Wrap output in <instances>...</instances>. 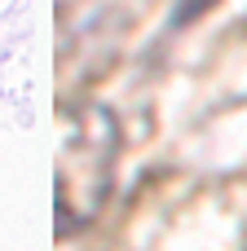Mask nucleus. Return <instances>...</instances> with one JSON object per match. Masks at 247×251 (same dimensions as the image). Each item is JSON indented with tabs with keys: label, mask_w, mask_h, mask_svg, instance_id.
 I'll use <instances>...</instances> for the list:
<instances>
[{
	"label": "nucleus",
	"mask_w": 247,
	"mask_h": 251,
	"mask_svg": "<svg viewBox=\"0 0 247 251\" xmlns=\"http://www.w3.org/2000/svg\"><path fill=\"white\" fill-rule=\"evenodd\" d=\"M62 141H57V238L80 234L110 199L115 163H119V124L97 101L62 106Z\"/></svg>",
	"instance_id": "f257e3e1"
},
{
	"label": "nucleus",
	"mask_w": 247,
	"mask_h": 251,
	"mask_svg": "<svg viewBox=\"0 0 247 251\" xmlns=\"http://www.w3.org/2000/svg\"><path fill=\"white\" fill-rule=\"evenodd\" d=\"M212 4H217V0H181V9L172 13V22H177V26H186V22H194L199 13H208Z\"/></svg>",
	"instance_id": "f03ea898"
}]
</instances>
